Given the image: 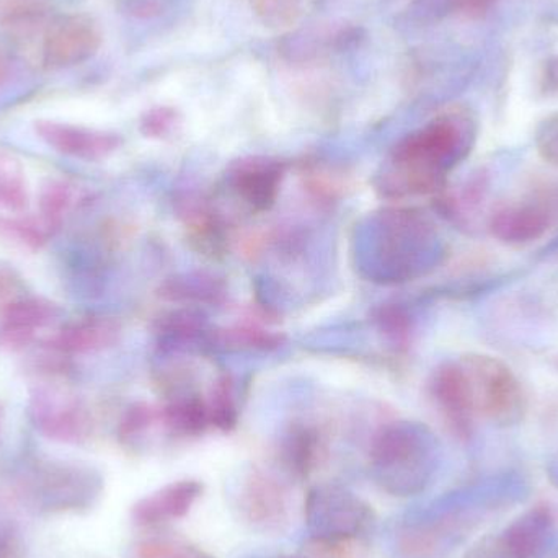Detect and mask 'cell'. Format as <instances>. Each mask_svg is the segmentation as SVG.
I'll return each mask as SVG.
<instances>
[{
	"instance_id": "obj_1",
	"label": "cell",
	"mask_w": 558,
	"mask_h": 558,
	"mask_svg": "<svg viewBox=\"0 0 558 558\" xmlns=\"http://www.w3.org/2000/svg\"><path fill=\"white\" fill-rule=\"evenodd\" d=\"M477 123L464 108H452L393 146L377 172L376 192L387 199L436 196L449 175L471 156Z\"/></svg>"
},
{
	"instance_id": "obj_2",
	"label": "cell",
	"mask_w": 558,
	"mask_h": 558,
	"mask_svg": "<svg viewBox=\"0 0 558 558\" xmlns=\"http://www.w3.org/2000/svg\"><path fill=\"white\" fill-rule=\"evenodd\" d=\"M371 277L405 282L428 274L441 257V239L432 219L415 208H389L374 218Z\"/></svg>"
},
{
	"instance_id": "obj_3",
	"label": "cell",
	"mask_w": 558,
	"mask_h": 558,
	"mask_svg": "<svg viewBox=\"0 0 558 558\" xmlns=\"http://www.w3.org/2000/svg\"><path fill=\"white\" fill-rule=\"evenodd\" d=\"M369 462L380 490L392 497H415L429 487L438 471V439L422 423L390 422L374 436Z\"/></svg>"
},
{
	"instance_id": "obj_4",
	"label": "cell",
	"mask_w": 558,
	"mask_h": 558,
	"mask_svg": "<svg viewBox=\"0 0 558 558\" xmlns=\"http://www.w3.org/2000/svg\"><path fill=\"white\" fill-rule=\"evenodd\" d=\"M23 494L39 513H85L104 495V477L90 465L39 462L25 475Z\"/></svg>"
},
{
	"instance_id": "obj_5",
	"label": "cell",
	"mask_w": 558,
	"mask_h": 558,
	"mask_svg": "<svg viewBox=\"0 0 558 558\" xmlns=\"http://www.w3.org/2000/svg\"><path fill=\"white\" fill-rule=\"evenodd\" d=\"M477 416L500 428L523 422L527 396L520 377L500 357L469 353L459 357Z\"/></svg>"
},
{
	"instance_id": "obj_6",
	"label": "cell",
	"mask_w": 558,
	"mask_h": 558,
	"mask_svg": "<svg viewBox=\"0 0 558 558\" xmlns=\"http://www.w3.org/2000/svg\"><path fill=\"white\" fill-rule=\"evenodd\" d=\"M305 526L312 541L360 543L376 524L373 507L338 485H318L304 504Z\"/></svg>"
},
{
	"instance_id": "obj_7",
	"label": "cell",
	"mask_w": 558,
	"mask_h": 558,
	"mask_svg": "<svg viewBox=\"0 0 558 558\" xmlns=\"http://www.w3.org/2000/svg\"><path fill=\"white\" fill-rule=\"evenodd\" d=\"M556 539V517L536 505L508 524L498 536L475 547L468 558H544Z\"/></svg>"
},
{
	"instance_id": "obj_8",
	"label": "cell",
	"mask_w": 558,
	"mask_h": 558,
	"mask_svg": "<svg viewBox=\"0 0 558 558\" xmlns=\"http://www.w3.org/2000/svg\"><path fill=\"white\" fill-rule=\"evenodd\" d=\"M101 46L98 23L85 13H68L51 20L41 41V64L49 71L84 64Z\"/></svg>"
},
{
	"instance_id": "obj_9",
	"label": "cell",
	"mask_w": 558,
	"mask_h": 558,
	"mask_svg": "<svg viewBox=\"0 0 558 558\" xmlns=\"http://www.w3.org/2000/svg\"><path fill=\"white\" fill-rule=\"evenodd\" d=\"M29 416L41 435L65 445L85 441L94 428L90 410L68 390L39 389L33 392Z\"/></svg>"
},
{
	"instance_id": "obj_10",
	"label": "cell",
	"mask_w": 558,
	"mask_h": 558,
	"mask_svg": "<svg viewBox=\"0 0 558 558\" xmlns=\"http://www.w3.org/2000/svg\"><path fill=\"white\" fill-rule=\"evenodd\" d=\"M286 170L288 163L275 157H245L229 167L228 183L251 211H270L277 205Z\"/></svg>"
},
{
	"instance_id": "obj_11",
	"label": "cell",
	"mask_w": 558,
	"mask_h": 558,
	"mask_svg": "<svg viewBox=\"0 0 558 558\" xmlns=\"http://www.w3.org/2000/svg\"><path fill=\"white\" fill-rule=\"evenodd\" d=\"M429 396L452 435L459 439L471 438L477 412L459 360L436 367L429 379Z\"/></svg>"
},
{
	"instance_id": "obj_12",
	"label": "cell",
	"mask_w": 558,
	"mask_h": 558,
	"mask_svg": "<svg viewBox=\"0 0 558 558\" xmlns=\"http://www.w3.org/2000/svg\"><path fill=\"white\" fill-rule=\"evenodd\" d=\"M554 222L556 219L549 209L533 195L497 206L487 216V231L495 241L508 247H526L541 241Z\"/></svg>"
},
{
	"instance_id": "obj_13",
	"label": "cell",
	"mask_w": 558,
	"mask_h": 558,
	"mask_svg": "<svg viewBox=\"0 0 558 558\" xmlns=\"http://www.w3.org/2000/svg\"><path fill=\"white\" fill-rule=\"evenodd\" d=\"M238 508L255 530L278 531L288 521V492L277 477L255 469L239 488Z\"/></svg>"
},
{
	"instance_id": "obj_14",
	"label": "cell",
	"mask_w": 558,
	"mask_h": 558,
	"mask_svg": "<svg viewBox=\"0 0 558 558\" xmlns=\"http://www.w3.org/2000/svg\"><path fill=\"white\" fill-rule=\"evenodd\" d=\"M35 131L39 140L56 153L87 160V162L107 159L123 144L120 134L59 123V121H36Z\"/></svg>"
},
{
	"instance_id": "obj_15",
	"label": "cell",
	"mask_w": 558,
	"mask_h": 558,
	"mask_svg": "<svg viewBox=\"0 0 558 558\" xmlns=\"http://www.w3.org/2000/svg\"><path fill=\"white\" fill-rule=\"evenodd\" d=\"M61 308L54 302L36 295H19L0 311V347L23 350L33 343L38 331L54 324Z\"/></svg>"
},
{
	"instance_id": "obj_16",
	"label": "cell",
	"mask_w": 558,
	"mask_h": 558,
	"mask_svg": "<svg viewBox=\"0 0 558 558\" xmlns=\"http://www.w3.org/2000/svg\"><path fill=\"white\" fill-rule=\"evenodd\" d=\"M175 215L185 228L190 245L198 254L209 258H219L226 254V222L209 199L198 193H185L177 198Z\"/></svg>"
},
{
	"instance_id": "obj_17",
	"label": "cell",
	"mask_w": 558,
	"mask_h": 558,
	"mask_svg": "<svg viewBox=\"0 0 558 558\" xmlns=\"http://www.w3.org/2000/svg\"><path fill=\"white\" fill-rule=\"evenodd\" d=\"M157 343L163 351L215 350V328L199 308L182 305L163 312L153 324Z\"/></svg>"
},
{
	"instance_id": "obj_18",
	"label": "cell",
	"mask_w": 558,
	"mask_h": 558,
	"mask_svg": "<svg viewBox=\"0 0 558 558\" xmlns=\"http://www.w3.org/2000/svg\"><path fill=\"white\" fill-rule=\"evenodd\" d=\"M123 327L110 315H88L69 322L49 340V348L61 354H88L113 348Z\"/></svg>"
},
{
	"instance_id": "obj_19",
	"label": "cell",
	"mask_w": 558,
	"mask_h": 558,
	"mask_svg": "<svg viewBox=\"0 0 558 558\" xmlns=\"http://www.w3.org/2000/svg\"><path fill=\"white\" fill-rule=\"evenodd\" d=\"M203 494L198 481H179L154 492L133 508L134 523L140 526H160L186 517Z\"/></svg>"
},
{
	"instance_id": "obj_20",
	"label": "cell",
	"mask_w": 558,
	"mask_h": 558,
	"mask_svg": "<svg viewBox=\"0 0 558 558\" xmlns=\"http://www.w3.org/2000/svg\"><path fill=\"white\" fill-rule=\"evenodd\" d=\"M488 180L487 173L484 170L472 173L468 180L461 185L449 189L446 186L438 195L433 196L435 202V209L441 218L451 222L456 228L469 229L474 228L481 213L484 211L485 202H487Z\"/></svg>"
},
{
	"instance_id": "obj_21",
	"label": "cell",
	"mask_w": 558,
	"mask_h": 558,
	"mask_svg": "<svg viewBox=\"0 0 558 558\" xmlns=\"http://www.w3.org/2000/svg\"><path fill=\"white\" fill-rule=\"evenodd\" d=\"M157 295L163 301L190 307L221 305L228 299V284L216 275L192 271L167 278L157 289Z\"/></svg>"
},
{
	"instance_id": "obj_22",
	"label": "cell",
	"mask_w": 558,
	"mask_h": 558,
	"mask_svg": "<svg viewBox=\"0 0 558 558\" xmlns=\"http://www.w3.org/2000/svg\"><path fill=\"white\" fill-rule=\"evenodd\" d=\"M160 422L179 438H196L211 426L205 397L193 390H173L160 409Z\"/></svg>"
},
{
	"instance_id": "obj_23",
	"label": "cell",
	"mask_w": 558,
	"mask_h": 558,
	"mask_svg": "<svg viewBox=\"0 0 558 558\" xmlns=\"http://www.w3.org/2000/svg\"><path fill=\"white\" fill-rule=\"evenodd\" d=\"M322 454L324 441L314 426L295 423L282 439V462L294 477H308L320 462Z\"/></svg>"
},
{
	"instance_id": "obj_24",
	"label": "cell",
	"mask_w": 558,
	"mask_h": 558,
	"mask_svg": "<svg viewBox=\"0 0 558 558\" xmlns=\"http://www.w3.org/2000/svg\"><path fill=\"white\" fill-rule=\"evenodd\" d=\"M301 180L307 195L318 205L330 206L338 203L353 186L347 170L320 160L302 163Z\"/></svg>"
},
{
	"instance_id": "obj_25",
	"label": "cell",
	"mask_w": 558,
	"mask_h": 558,
	"mask_svg": "<svg viewBox=\"0 0 558 558\" xmlns=\"http://www.w3.org/2000/svg\"><path fill=\"white\" fill-rule=\"evenodd\" d=\"M284 335L270 331L260 325L247 324L216 330L215 348L226 350L274 351L284 343Z\"/></svg>"
},
{
	"instance_id": "obj_26",
	"label": "cell",
	"mask_w": 558,
	"mask_h": 558,
	"mask_svg": "<svg viewBox=\"0 0 558 558\" xmlns=\"http://www.w3.org/2000/svg\"><path fill=\"white\" fill-rule=\"evenodd\" d=\"M52 232L54 231L39 218V215L36 218L33 216L0 218V239L23 251H41Z\"/></svg>"
},
{
	"instance_id": "obj_27",
	"label": "cell",
	"mask_w": 558,
	"mask_h": 558,
	"mask_svg": "<svg viewBox=\"0 0 558 558\" xmlns=\"http://www.w3.org/2000/svg\"><path fill=\"white\" fill-rule=\"evenodd\" d=\"M206 403H208L211 426L225 433L232 432L238 426V400H235L234 383L228 374H222L213 383Z\"/></svg>"
},
{
	"instance_id": "obj_28",
	"label": "cell",
	"mask_w": 558,
	"mask_h": 558,
	"mask_svg": "<svg viewBox=\"0 0 558 558\" xmlns=\"http://www.w3.org/2000/svg\"><path fill=\"white\" fill-rule=\"evenodd\" d=\"M51 12L49 0H0V23L15 33L38 28Z\"/></svg>"
},
{
	"instance_id": "obj_29",
	"label": "cell",
	"mask_w": 558,
	"mask_h": 558,
	"mask_svg": "<svg viewBox=\"0 0 558 558\" xmlns=\"http://www.w3.org/2000/svg\"><path fill=\"white\" fill-rule=\"evenodd\" d=\"M28 186L19 160L9 154H0V206L20 215L28 206Z\"/></svg>"
},
{
	"instance_id": "obj_30",
	"label": "cell",
	"mask_w": 558,
	"mask_h": 558,
	"mask_svg": "<svg viewBox=\"0 0 558 558\" xmlns=\"http://www.w3.org/2000/svg\"><path fill=\"white\" fill-rule=\"evenodd\" d=\"M77 202V190L61 180H52L39 193V218L56 231Z\"/></svg>"
},
{
	"instance_id": "obj_31",
	"label": "cell",
	"mask_w": 558,
	"mask_h": 558,
	"mask_svg": "<svg viewBox=\"0 0 558 558\" xmlns=\"http://www.w3.org/2000/svg\"><path fill=\"white\" fill-rule=\"evenodd\" d=\"M373 322L390 343L399 350H407L412 340L413 322L409 311L400 304H383L373 311Z\"/></svg>"
},
{
	"instance_id": "obj_32",
	"label": "cell",
	"mask_w": 558,
	"mask_h": 558,
	"mask_svg": "<svg viewBox=\"0 0 558 558\" xmlns=\"http://www.w3.org/2000/svg\"><path fill=\"white\" fill-rule=\"evenodd\" d=\"M160 420V410L146 402L133 403L118 423V439L121 445L133 446Z\"/></svg>"
},
{
	"instance_id": "obj_33",
	"label": "cell",
	"mask_w": 558,
	"mask_h": 558,
	"mask_svg": "<svg viewBox=\"0 0 558 558\" xmlns=\"http://www.w3.org/2000/svg\"><path fill=\"white\" fill-rule=\"evenodd\" d=\"M255 15L271 29L289 28L298 22L302 0H248Z\"/></svg>"
},
{
	"instance_id": "obj_34",
	"label": "cell",
	"mask_w": 558,
	"mask_h": 558,
	"mask_svg": "<svg viewBox=\"0 0 558 558\" xmlns=\"http://www.w3.org/2000/svg\"><path fill=\"white\" fill-rule=\"evenodd\" d=\"M130 558H215L193 544L177 539L141 541L131 549Z\"/></svg>"
},
{
	"instance_id": "obj_35",
	"label": "cell",
	"mask_w": 558,
	"mask_h": 558,
	"mask_svg": "<svg viewBox=\"0 0 558 558\" xmlns=\"http://www.w3.org/2000/svg\"><path fill=\"white\" fill-rule=\"evenodd\" d=\"M179 113L173 108H150L141 118L140 131L143 136L149 137V140H163L179 126Z\"/></svg>"
},
{
	"instance_id": "obj_36",
	"label": "cell",
	"mask_w": 558,
	"mask_h": 558,
	"mask_svg": "<svg viewBox=\"0 0 558 558\" xmlns=\"http://www.w3.org/2000/svg\"><path fill=\"white\" fill-rule=\"evenodd\" d=\"M534 141L541 159L558 169V113L541 121Z\"/></svg>"
},
{
	"instance_id": "obj_37",
	"label": "cell",
	"mask_w": 558,
	"mask_h": 558,
	"mask_svg": "<svg viewBox=\"0 0 558 558\" xmlns=\"http://www.w3.org/2000/svg\"><path fill=\"white\" fill-rule=\"evenodd\" d=\"M0 558H25L22 539L13 527L0 526Z\"/></svg>"
},
{
	"instance_id": "obj_38",
	"label": "cell",
	"mask_w": 558,
	"mask_h": 558,
	"mask_svg": "<svg viewBox=\"0 0 558 558\" xmlns=\"http://www.w3.org/2000/svg\"><path fill=\"white\" fill-rule=\"evenodd\" d=\"M495 0H449L452 9L459 10L469 16H481L482 13L487 12Z\"/></svg>"
},
{
	"instance_id": "obj_39",
	"label": "cell",
	"mask_w": 558,
	"mask_h": 558,
	"mask_svg": "<svg viewBox=\"0 0 558 558\" xmlns=\"http://www.w3.org/2000/svg\"><path fill=\"white\" fill-rule=\"evenodd\" d=\"M10 69H12V58H10L9 48L0 41V87L9 78Z\"/></svg>"
},
{
	"instance_id": "obj_40",
	"label": "cell",
	"mask_w": 558,
	"mask_h": 558,
	"mask_svg": "<svg viewBox=\"0 0 558 558\" xmlns=\"http://www.w3.org/2000/svg\"><path fill=\"white\" fill-rule=\"evenodd\" d=\"M3 418H5V409H3L2 403H0V435H2Z\"/></svg>"
},
{
	"instance_id": "obj_41",
	"label": "cell",
	"mask_w": 558,
	"mask_h": 558,
	"mask_svg": "<svg viewBox=\"0 0 558 558\" xmlns=\"http://www.w3.org/2000/svg\"><path fill=\"white\" fill-rule=\"evenodd\" d=\"M554 474H556V484L558 485V464L556 465V468H554Z\"/></svg>"
},
{
	"instance_id": "obj_42",
	"label": "cell",
	"mask_w": 558,
	"mask_h": 558,
	"mask_svg": "<svg viewBox=\"0 0 558 558\" xmlns=\"http://www.w3.org/2000/svg\"><path fill=\"white\" fill-rule=\"evenodd\" d=\"M554 366H556L558 369V356L556 357V360H554Z\"/></svg>"
}]
</instances>
